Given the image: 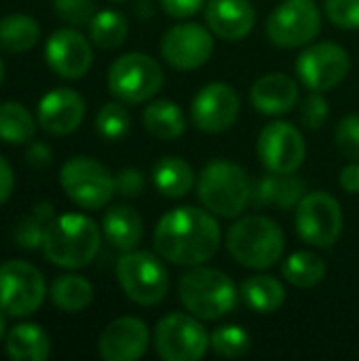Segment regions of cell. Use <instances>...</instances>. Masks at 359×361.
Segmentation results:
<instances>
[{"mask_svg":"<svg viewBox=\"0 0 359 361\" xmlns=\"http://www.w3.org/2000/svg\"><path fill=\"white\" fill-rule=\"evenodd\" d=\"M157 254L176 267H199L212 260L220 247V226L209 212L176 207L167 212L152 237Z\"/></svg>","mask_w":359,"mask_h":361,"instance_id":"cell-1","label":"cell"},{"mask_svg":"<svg viewBox=\"0 0 359 361\" xmlns=\"http://www.w3.org/2000/svg\"><path fill=\"white\" fill-rule=\"evenodd\" d=\"M99 226L83 214H61L44 231L42 252L61 269H83L99 252Z\"/></svg>","mask_w":359,"mask_h":361,"instance_id":"cell-2","label":"cell"},{"mask_svg":"<svg viewBox=\"0 0 359 361\" xmlns=\"http://www.w3.org/2000/svg\"><path fill=\"white\" fill-rule=\"evenodd\" d=\"M178 294L188 313L207 322L222 319L235 311L241 296L235 281L226 273L203 264L190 267V271L182 275Z\"/></svg>","mask_w":359,"mask_h":361,"instance_id":"cell-3","label":"cell"},{"mask_svg":"<svg viewBox=\"0 0 359 361\" xmlns=\"http://www.w3.org/2000/svg\"><path fill=\"white\" fill-rule=\"evenodd\" d=\"M252 186L248 171L233 161L216 159L207 163L199 176V201L220 218H237L252 203Z\"/></svg>","mask_w":359,"mask_h":361,"instance_id":"cell-4","label":"cell"},{"mask_svg":"<svg viewBox=\"0 0 359 361\" xmlns=\"http://www.w3.org/2000/svg\"><path fill=\"white\" fill-rule=\"evenodd\" d=\"M226 250L239 264L264 271L277 264L284 256V231L267 216H248L229 228Z\"/></svg>","mask_w":359,"mask_h":361,"instance_id":"cell-5","label":"cell"},{"mask_svg":"<svg viewBox=\"0 0 359 361\" xmlns=\"http://www.w3.org/2000/svg\"><path fill=\"white\" fill-rule=\"evenodd\" d=\"M116 277L127 298L142 307L159 305L169 290V273L150 252H125L116 262Z\"/></svg>","mask_w":359,"mask_h":361,"instance_id":"cell-6","label":"cell"},{"mask_svg":"<svg viewBox=\"0 0 359 361\" xmlns=\"http://www.w3.org/2000/svg\"><path fill=\"white\" fill-rule=\"evenodd\" d=\"M163 80L165 76L159 61L138 51L116 57L108 70V89L125 104H142L154 97Z\"/></svg>","mask_w":359,"mask_h":361,"instance_id":"cell-7","label":"cell"},{"mask_svg":"<svg viewBox=\"0 0 359 361\" xmlns=\"http://www.w3.org/2000/svg\"><path fill=\"white\" fill-rule=\"evenodd\" d=\"M59 184L68 199L83 209H102L116 192L114 176L91 157L68 159L61 167Z\"/></svg>","mask_w":359,"mask_h":361,"instance_id":"cell-8","label":"cell"},{"mask_svg":"<svg viewBox=\"0 0 359 361\" xmlns=\"http://www.w3.org/2000/svg\"><path fill=\"white\" fill-rule=\"evenodd\" d=\"M47 286L42 273L25 260L0 264V311L8 317H28L44 300Z\"/></svg>","mask_w":359,"mask_h":361,"instance_id":"cell-9","label":"cell"},{"mask_svg":"<svg viewBox=\"0 0 359 361\" xmlns=\"http://www.w3.org/2000/svg\"><path fill=\"white\" fill-rule=\"evenodd\" d=\"M209 347V334L193 313H169L154 328V349L161 360L197 361Z\"/></svg>","mask_w":359,"mask_h":361,"instance_id":"cell-10","label":"cell"},{"mask_svg":"<svg viewBox=\"0 0 359 361\" xmlns=\"http://www.w3.org/2000/svg\"><path fill=\"white\" fill-rule=\"evenodd\" d=\"M322 13L315 0H284L267 19V36L281 49L305 47L317 38Z\"/></svg>","mask_w":359,"mask_h":361,"instance_id":"cell-11","label":"cell"},{"mask_svg":"<svg viewBox=\"0 0 359 361\" xmlns=\"http://www.w3.org/2000/svg\"><path fill=\"white\" fill-rule=\"evenodd\" d=\"M296 231L315 247H332L343 233L341 203L324 190L307 192L296 207Z\"/></svg>","mask_w":359,"mask_h":361,"instance_id":"cell-12","label":"cell"},{"mask_svg":"<svg viewBox=\"0 0 359 361\" xmlns=\"http://www.w3.org/2000/svg\"><path fill=\"white\" fill-rule=\"evenodd\" d=\"M351 70L349 53L334 42L307 47L296 59V72L311 91H330L345 80Z\"/></svg>","mask_w":359,"mask_h":361,"instance_id":"cell-13","label":"cell"},{"mask_svg":"<svg viewBox=\"0 0 359 361\" xmlns=\"http://www.w3.org/2000/svg\"><path fill=\"white\" fill-rule=\"evenodd\" d=\"M262 165L273 173H296L307 157L303 133L284 121L267 125L256 144Z\"/></svg>","mask_w":359,"mask_h":361,"instance_id":"cell-14","label":"cell"},{"mask_svg":"<svg viewBox=\"0 0 359 361\" xmlns=\"http://www.w3.org/2000/svg\"><path fill=\"white\" fill-rule=\"evenodd\" d=\"M241 112L239 93L226 82H209L205 85L193 99L190 118L199 131L205 133H222L231 129Z\"/></svg>","mask_w":359,"mask_h":361,"instance_id":"cell-15","label":"cell"},{"mask_svg":"<svg viewBox=\"0 0 359 361\" xmlns=\"http://www.w3.org/2000/svg\"><path fill=\"white\" fill-rule=\"evenodd\" d=\"M212 53V32L201 23H178L161 40V55L176 70H197L209 61Z\"/></svg>","mask_w":359,"mask_h":361,"instance_id":"cell-16","label":"cell"},{"mask_svg":"<svg viewBox=\"0 0 359 361\" xmlns=\"http://www.w3.org/2000/svg\"><path fill=\"white\" fill-rule=\"evenodd\" d=\"M44 57L49 68L68 80L83 78L93 63L91 42L72 27H61L53 32L44 47Z\"/></svg>","mask_w":359,"mask_h":361,"instance_id":"cell-17","label":"cell"},{"mask_svg":"<svg viewBox=\"0 0 359 361\" xmlns=\"http://www.w3.org/2000/svg\"><path fill=\"white\" fill-rule=\"evenodd\" d=\"M85 118V99L68 87H59L42 95L38 102V127L51 135L74 133Z\"/></svg>","mask_w":359,"mask_h":361,"instance_id":"cell-18","label":"cell"},{"mask_svg":"<svg viewBox=\"0 0 359 361\" xmlns=\"http://www.w3.org/2000/svg\"><path fill=\"white\" fill-rule=\"evenodd\" d=\"M150 345L148 326L138 317H118L99 334V355L106 361L140 360Z\"/></svg>","mask_w":359,"mask_h":361,"instance_id":"cell-19","label":"cell"},{"mask_svg":"<svg viewBox=\"0 0 359 361\" xmlns=\"http://www.w3.org/2000/svg\"><path fill=\"white\" fill-rule=\"evenodd\" d=\"M207 27L224 40L245 38L256 21L250 0H207L205 4Z\"/></svg>","mask_w":359,"mask_h":361,"instance_id":"cell-20","label":"cell"},{"mask_svg":"<svg viewBox=\"0 0 359 361\" xmlns=\"http://www.w3.org/2000/svg\"><path fill=\"white\" fill-rule=\"evenodd\" d=\"M250 99L258 112H262L267 116H279V114L290 112L296 106L298 85L288 74L271 72V74L260 76L254 82V87L250 91Z\"/></svg>","mask_w":359,"mask_h":361,"instance_id":"cell-21","label":"cell"},{"mask_svg":"<svg viewBox=\"0 0 359 361\" xmlns=\"http://www.w3.org/2000/svg\"><path fill=\"white\" fill-rule=\"evenodd\" d=\"M102 231L114 250L131 252L140 245L144 235L142 216L129 205H114L104 214Z\"/></svg>","mask_w":359,"mask_h":361,"instance_id":"cell-22","label":"cell"},{"mask_svg":"<svg viewBox=\"0 0 359 361\" xmlns=\"http://www.w3.org/2000/svg\"><path fill=\"white\" fill-rule=\"evenodd\" d=\"M4 351L15 361H44L51 353V341L38 324H19L6 334Z\"/></svg>","mask_w":359,"mask_h":361,"instance_id":"cell-23","label":"cell"},{"mask_svg":"<svg viewBox=\"0 0 359 361\" xmlns=\"http://www.w3.org/2000/svg\"><path fill=\"white\" fill-rule=\"evenodd\" d=\"M142 123L152 137L163 142L178 140L186 129V116L182 108L169 99L150 102L142 112Z\"/></svg>","mask_w":359,"mask_h":361,"instance_id":"cell-24","label":"cell"},{"mask_svg":"<svg viewBox=\"0 0 359 361\" xmlns=\"http://www.w3.org/2000/svg\"><path fill=\"white\" fill-rule=\"evenodd\" d=\"M152 182L163 197L182 199L195 184V171L180 157H163L152 167Z\"/></svg>","mask_w":359,"mask_h":361,"instance_id":"cell-25","label":"cell"},{"mask_svg":"<svg viewBox=\"0 0 359 361\" xmlns=\"http://www.w3.org/2000/svg\"><path fill=\"white\" fill-rule=\"evenodd\" d=\"M239 294H241L243 302L254 313H260V315H271V313L279 311L281 305L286 302V290H284V286L275 277H271V275H254V277H248L241 283Z\"/></svg>","mask_w":359,"mask_h":361,"instance_id":"cell-26","label":"cell"},{"mask_svg":"<svg viewBox=\"0 0 359 361\" xmlns=\"http://www.w3.org/2000/svg\"><path fill=\"white\" fill-rule=\"evenodd\" d=\"M40 40V25L34 17L13 13L0 19V47L8 53H25Z\"/></svg>","mask_w":359,"mask_h":361,"instance_id":"cell-27","label":"cell"},{"mask_svg":"<svg viewBox=\"0 0 359 361\" xmlns=\"http://www.w3.org/2000/svg\"><path fill=\"white\" fill-rule=\"evenodd\" d=\"M51 300L63 313H80L93 302V286L80 275H61L51 286Z\"/></svg>","mask_w":359,"mask_h":361,"instance_id":"cell-28","label":"cell"},{"mask_svg":"<svg viewBox=\"0 0 359 361\" xmlns=\"http://www.w3.org/2000/svg\"><path fill=\"white\" fill-rule=\"evenodd\" d=\"M38 121L19 102L0 104V140L13 146L28 144L36 133Z\"/></svg>","mask_w":359,"mask_h":361,"instance_id":"cell-29","label":"cell"},{"mask_svg":"<svg viewBox=\"0 0 359 361\" xmlns=\"http://www.w3.org/2000/svg\"><path fill=\"white\" fill-rule=\"evenodd\" d=\"M129 34L127 17L118 11H99L93 15L89 23V38L95 47L112 51L118 49Z\"/></svg>","mask_w":359,"mask_h":361,"instance_id":"cell-30","label":"cell"},{"mask_svg":"<svg viewBox=\"0 0 359 361\" xmlns=\"http://www.w3.org/2000/svg\"><path fill=\"white\" fill-rule=\"evenodd\" d=\"M284 277L296 288H313L326 277V262L313 252H294L284 262Z\"/></svg>","mask_w":359,"mask_h":361,"instance_id":"cell-31","label":"cell"},{"mask_svg":"<svg viewBox=\"0 0 359 361\" xmlns=\"http://www.w3.org/2000/svg\"><path fill=\"white\" fill-rule=\"evenodd\" d=\"M55 212L51 203H36L32 214L28 218H23L17 228H15V241L19 247L23 250H38L42 247V239H44V231L47 226L53 222Z\"/></svg>","mask_w":359,"mask_h":361,"instance_id":"cell-32","label":"cell"},{"mask_svg":"<svg viewBox=\"0 0 359 361\" xmlns=\"http://www.w3.org/2000/svg\"><path fill=\"white\" fill-rule=\"evenodd\" d=\"M209 345H212V349H214V353L218 357L237 360V357H243L250 351L252 338L241 326H222V328H216L212 332Z\"/></svg>","mask_w":359,"mask_h":361,"instance_id":"cell-33","label":"cell"},{"mask_svg":"<svg viewBox=\"0 0 359 361\" xmlns=\"http://www.w3.org/2000/svg\"><path fill=\"white\" fill-rule=\"evenodd\" d=\"M95 127L104 140L116 142L131 131V116L121 104H104L95 116Z\"/></svg>","mask_w":359,"mask_h":361,"instance_id":"cell-34","label":"cell"},{"mask_svg":"<svg viewBox=\"0 0 359 361\" xmlns=\"http://www.w3.org/2000/svg\"><path fill=\"white\" fill-rule=\"evenodd\" d=\"M336 146L347 157L359 161V114H347L336 125Z\"/></svg>","mask_w":359,"mask_h":361,"instance_id":"cell-35","label":"cell"},{"mask_svg":"<svg viewBox=\"0 0 359 361\" xmlns=\"http://www.w3.org/2000/svg\"><path fill=\"white\" fill-rule=\"evenodd\" d=\"M55 13L72 25H89L95 15L93 0H53Z\"/></svg>","mask_w":359,"mask_h":361,"instance_id":"cell-36","label":"cell"},{"mask_svg":"<svg viewBox=\"0 0 359 361\" xmlns=\"http://www.w3.org/2000/svg\"><path fill=\"white\" fill-rule=\"evenodd\" d=\"M328 19L343 30H359V0H326Z\"/></svg>","mask_w":359,"mask_h":361,"instance_id":"cell-37","label":"cell"},{"mask_svg":"<svg viewBox=\"0 0 359 361\" xmlns=\"http://www.w3.org/2000/svg\"><path fill=\"white\" fill-rule=\"evenodd\" d=\"M330 116V104L322 95V91H313L300 106V121L309 129H320Z\"/></svg>","mask_w":359,"mask_h":361,"instance_id":"cell-38","label":"cell"},{"mask_svg":"<svg viewBox=\"0 0 359 361\" xmlns=\"http://www.w3.org/2000/svg\"><path fill=\"white\" fill-rule=\"evenodd\" d=\"M305 184L300 178H296L294 173H279V190H277V207L288 212V209H296L298 203L305 197Z\"/></svg>","mask_w":359,"mask_h":361,"instance_id":"cell-39","label":"cell"},{"mask_svg":"<svg viewBox=\"0 0 359 361\" xmlns=\"http://www.w3.org/2000/svg\"><path fill=\"white\" fill-rule=\"evenodd\" d=\"M277 190H279V173L269 171L267 176L258 178L252 186V205L256 207H269L277 203Z\"/></svg>","mask_w":359,"mask_h":361,"instance_id":"cell-40","label":"cell"},{"mask_svg":"<svg viewBox=\"0 0 359 361\" xmlns=\"http://www.w3.org/2000/svg\"><path fill=\"white\" fill-rule=\"evenodd\" d=\"M114 188L118 195L127 197V199H135L144 192L146 188V180H144V173L140 169H133V167H127V169H121L116 176H114Z\"/></svg>","mask_w":359,"mask_h":361,"instance_id":"cell-41","label":"cell"},{"mask_svg":"<svg viewBox=\"0 0 359 361\" xmlns=\"http://www.w3.org/2000/svg\"><path fill=\"white\" fill-rule=\"evenodd\" d=\"M161 6L167 15L176 19H186L197 15L205 6V0H161Z\"/></svg>","mask_w":359,"mask_h":361,"instance_id":"cell-42","label":"cell"},{"mask_svg":"<svg viewBox=\"0 0 359 361\" xmlns=\"http://www.w3.org/2000/svg\"><path fill=\"white\" fill-rule=\"evenodd\" d=\"M28 163L36 169H42V167H49L51 161H53V152L47 144H40V142H34L30 148H28Z\"/></svg>","mask_w":359,"mask_h":361,"instance_id":"cell-43","label":"cell"},{"mask_svg":"<svg viewBox=\"0 0 359 361\" xmlns=\"http://www.w3.org/2000/svg\"><path fill=\"white\" fill-rule=\"evenodd\" d=\"M339 184L343 186L345 192H349V195H359V161L349 163V165L341 171Z\"/></svg>","mask_w":359,"mask_h":361,"instance_id":"cell-44","label":"cell"},{"mask_svg":"<svg viewBox=\"0 0 359 361\" xmlns=\"http://www.w3.org/2000/svg\"><path fill=\"white\" fill-rule=\"evenodd\" d=\"M13 184H15L13 167H11V163L4 157H0V205L6 203V199L11 197Z\"/></svg>","mask_w":359,"mask_h":361,"instance_id":"cell-45","label":"cell"},{"mask_svg":"<svg viewBox=\"0 0 359 361\" xmlns=\"http://www.w3.org/2000/svg\"><path fill=\"white\" fill-rule=\"evenodd\" d=\"M6 313L4 311H0V341L4 338V334H6Z\"/></svg>","mask_w":359,"mask_h":361,"instance_id":"cell-46","label":"cell"},{"mask_svg":"<svg viewBox=\"0 0 359 361\" xmlns=\"http://www.w3.org/2000/svg\"><path fill=\"white\" fill-rule=\"evenodd\" d=\"M2 76H4V66H2V61H0V85H2Z\"/></svg>","mask_w":359,"mask_h":361,"instance_id":"cell-47","label":"cell"},{"mask_svg":"<svg viewBox=\"0 0 359 361\" xmlns=\"http://www.w3.org/2000/svg\"><path fill=\"white\" fill-rule=\"evenodd\" d=\"M112 2H123V0H112Z\"/></svg>","mask_w":359,"mask_h":361,"instance_id":"cell-48","label":"cell"}]
</instances>
